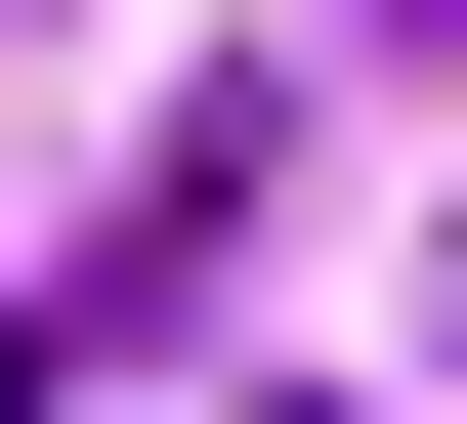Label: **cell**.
<instances>
[{
  "label": "cell",
  "mask_w": 467,
  "mask_h": 424,
  "mask_svg": "<svg viewBox=\"0 0 467 424\" xmlns=\"http://www.w3.org/2000/svg\"><path fill=\"white\" fill-rule=\"evenodd\" d=\"M0 424H43V339H0Z\"/></svg>",
  "instance_id": "cell-1"
},
{
  "label": "cell",
  "mask_w": 467,
  "mask_h": 424,
  "mask_svg": "<svg viewBox=\"0 0 467 424\" xmlns=\"http://www.w3.org/2000/svg\"><path fill=\"white\" fill-rule=\"evenodd\" d=\"M382 43H467V0H382Z\"/></svg>",
  "instance_id": "cell-2"
}]
</instances>
